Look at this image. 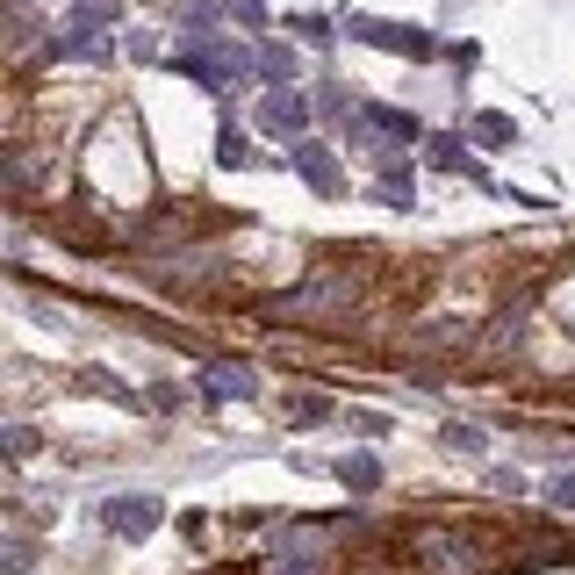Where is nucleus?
Returning <instances> with one entry per match:
<instances>
[{
	"mask_svg": "<svg viewBox=\"0 0 575 575\" xmlns=\"http://www.w3.org/2000/svg\"><path fill=\"white\" fill-rule=\"evenodd\" d=\"M411 554L425 562V575H482V539L453 533V525H417Z\"/></svg>",
	"mask_w": 575,
	"mask_h": 575,
	"instance_id": "1",
	"label": "nucleus"
},
{
	"mask_svg": "<svg viewBox=\"0 0 575 575\" xmlns=\"http://www.w3.org/2000/svg\"><path fill=\"white\" fill-rule=\"evenodd\" d=\"M345 302H353V281L345 274H310L302 288L266 302V316H331V310H345Z\"/></svg>",
	"mask_w": 575,
	"mask_h": 575,
	"instance_id": "2",
	"label": "nucleus"
},
{
	"mask_svg": "<svg viewBox=\"0 0 575 575\" xmlns=\"http://www.w3.org/2000/svg\"><path fill=\"white\" fill-rule=\"evenodd\" d=\"M159 518H165L159 496H109V504H101V525L123 533V539H151V533H159Z\"/></svg>",
	"mask_w": 575,
	"mask_h": 575,
	"instance_id": "3",
	"label": "nucleus"
},
{
	"mask_svg": "<svg viewBox=\"0 0 575 575\" xmlns=\"http://www.w3.org/2000/svg\"><path fill=\"white\" fill-rule=\"evenodd\" d=\"M345 37L382 43V51H403V58H432V37H425V29H403V22H367V14H353V22H345Z\"/></svg>",
	"mask_w": 575,
	"mask_h": 575,
	"instance_id": "4",
	"label": "nucleus"
},
{
	"mask_svg": "<svg viewBox=\"0 0 575 575\" xmlns=\"http://www.w3.org/2000/svg\"><path fill=\"white\" fill-rule=\"evenodd\" d=\"M252 389H260V374L245 360H209L202 367V403H245Z\"/></svg>",
	"mask_w": 575,
	"mask_h": 575,
	"instance_id": "5",
	"label": "nucleus"
},
{
	"mask_svg": "<svg viewBox=\"0 0 575 575\" xmlns=\"http://www.w3.org/2000/svg\"><path fill=\"white\" fill-rule=\"evenodd\" d=\"M260 130L266 138H302V130H310V101H302L295 87H274V94L260 101Z\"/></svg>",
	"mask_w": 575,
	"mask_h": 575,
	"instance_id": "6",
	"label": "nucleus"
},
{
	"mask_svg": "<svg viewBox=\"0 0 575 575\" xmlns=\"http://www.w3.org/2000/svg\"><path fill=\"white\" fill-rule=\"evenodd\" d=\"M288 159H295V173L310 180L316 194H345V180H339V159H331L324 144H310V138H295V151H288Z\"/></svg>",
	"mask_w": 575,
	"mask_h": 575,
	"instance_id": "7",
	"label": "nucleus"
},
{
	"mask_svg": "<svg viewBox=\"0 0 575 575\" xmlns=\"http://www.w3.org/2000/svg\"><path fill=\"white\" fill-rule=\"evenodd\" d=\"M367 130H374V138H389V144H417V138H425L417 115L411 109H389V101H374V109H367Z\"/></svg>",
	"mask_w": 575,
	"mask_h": 575,
	"instance_id": "8",
	"label": "nucleus"
},
{
	"mask_svg": "<svg viewBox=\"0 0 575 575\" xmlns=\"http://www.w3.org/2000/svg\"><path fill=\"white\" fill-rule=\"evenodd\" d=\"M339 482H345V490H382V461H367V453H345V461H339Z\"/></svg>",
	"mask_w": 575,
	"mask_h": 575,
	"instance_id": "9",
	"label": "nucleus"
},
{
	"mask_svg": "<svg viewBox=\"0 0 575 575\" xmlns=\"http://www.w3.org/2000/svg\"><path fill=\"white\" fill-rule=\"evenodd\" d=\"M467 130H475V144H490V151L518 138V123H511V115H496V109H482V115H475V123H467Z\"/></svg>",
	"mask_w": 575,
	"mask_h": 575,
	"instance_id": "10",
	"label": "nucleus"
},
{
	"mask_svg": "<svg viewBox=\"0 0 575 575\" xmlns=\"http://www.w3.org/2000/svg\"><path fill=\"white\" fill-rule=\"evenodd\" d=\"M245 159H252L245 130H238V123H223V138H216V165H223V173H238V165H245Z\"/></svg>",
	"mask_w": 575,
	"mask_h": 575,
	"instance_id": "11",
	"label": "nucleus"
},
{
	"mask_svg": "<svg viewBox=\"0 0 575 575\" xmlns=\"http://www.w3.org/2000/svg\"><path fill=\"white\" fill-rule=\"evenodd\" d=\"M260 80L266 87H295V51H281V43H274V51H260Z\"/></svg>",
	"mask_w": 575,
	"mask_h": 575,
	"instance_id": "12",
	"label": "nucleus"
},
{
	"mask_svg": "<svg viewBox=\"0 0 575 575\" xmlns=\"http://www.w3.org/2000/svg\"><path fill=\"white\" fill-rule=\"evenodd\" d=\"M425 159L438 165V173H453V165H461V173H482V165H467V159H461V138H432V144H425Z\"/></svg>",
	"mask_w": 575,
	"mask_h": 575,
	"instance_id": "13",
	"label": "nucleus"
},
{
	"mask_svg": "<svg viewBox=\"0 0 575 575\" xmlns=\"http://www.w3.org/2000/svg\"><path fill=\"white\" fill-rule=\"evenodd\" d=\"M324 417H331V403H324V396H295V403H288V425H302V432L324 425Z\"/></svg>",
	"mask_w": 575,
	"mask_h": 575,
	"instance_id": "14",
	"label": "nucleus"
},
{
	"mask_svg": "<svg viewBox=\"0 0 575 575\" xmlns=\"http://www.w3.org/2000/svg\"><path fill=\"white\" fill-rule=\"evenodd\" d=\"M382 202L411 209V165H382Z\"/></svg>",
	"mask_w": 575,
	"mask_h": 575,
	"instance_id": "15",
	"label": "nucleus"
},
{
	"mask_svg": "<svg viewBox=\"0 0 575 575\" xmlns=\"http://www.w3.org/2000/svg\"><path fill=\"white\" fill-rule=\"evenodd\" d=\"M8 188H14V194L37 188V159H29V151H14V159H8Z\"/></svg>",
	"mask_w": 575,
	"mask_h": 575,
	"instance_id": "16",
	"label": "nucleus"
},
{
	"mask_svg": "<svg viewBox=\"0 0 575 575\" xmlns=\"http://www.w3.org/2000/svg\"><path fill=\"white\" fill-rule=\"evenodd\" d=\"M547 504H554V511H575V467H568V475H554V490H547Z\"/></svg>",
	"mask_w": 575,
	"mask_h": 575,
	"instance_id": "17",
	"label": "nucleus"
},
{
	"mask_svg": "<svg viewBox=\"0 0 575 575\" xmlns=\"http://www.w3.org/2000/svg\"><path fill=\"white\" fill-rule=\"evenodd\" d=\"M446 446H461V453H482V425H446Z\"/></svg>",
	"mask_w": 575,
	"mask_h": 575,
	"instance_id": "18",
	"label": "nucleus"
},
{
	"mask_svg": "<svg viewBox=\"0 0 575 575\" xmlns=\"http://www.w3.org/2000/svg\"><path fill=\"white\" fill-rule=\"evenodd\" d=\"M223 8H231L245 29H266V8H260V0H223Z\"/></svg>",
	"mask_w": 575,
	"mask_h": 575,
	"instance_id": "19",
	"label": "nucleus"
},
{
	"mask_svg": "<svg viewBox=\"0 0 575 575\" xmlns=\"http://www.w3.org/2000/svg\"><path fill=\"white\" fill-rule=\"evenodd\" d=\"M8 453H14V461H29V453H37V432H29V425H8Z\"/></svg>",
	"mask_w": 575,
	"mask_h": 575,
	"instance_id": "20",
	"label": "nucleus"
},
{
	"mask_svg": "<svg viewBox=\"0 0 575 575\" xmlns=\"http://www.w3.org/2000/svg\"><path fill=\"white\" fill-rule=\"evenodd\" d=\"M180 403H188V396H180L173 382H159V389H151V411H180Z\"/></svg>",
	"mask_w": 575,
	"mask_h": 575,
	"instance_id": "21",
	"label": "nucleus"
},
{
	"mask_svg": "<svg viewBox=\"0 0 575 575\" xmlns=\"http://www.w3.org/2000/svg\"><path fill=\"white\" fill-rule=\"evenodd\" d=\"M0 568H8V575H22V568H29V539H14V547L0 554Z\"/></svg>",
	"mask_w": 575,
	"mask_h": 575,
	"instance_id": "22",
	"label": "nucleus"
},
{
	"mask_svg": "<svg viewBox=\"0 0 575 575\" xmlns=\"http://www.w3.org/2000/svg\"><path fill=\"white\" fill-rule=\"evenodd\" d=\"M281 575H331V568L316 562V554H302V562H281Z\"/></svg>",
	"mask_w": 575,
	"mask_h": 575,
	"instance_id": "23",
	"label": "nucleus"
}]
</instances>
